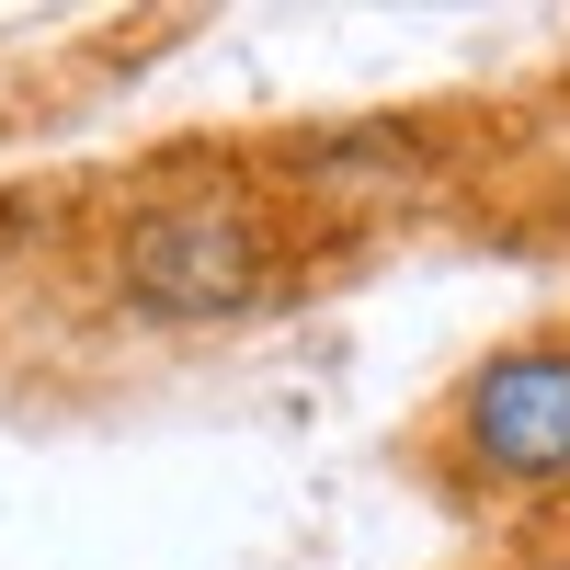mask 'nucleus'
Listing matches in <instances>:
<instances>
[{
  "instance_id": "obj_1",
  "label": "nucleus",
  "mask_w": 570,
  "mask_h": 570,
  "mask_svg": "<svg viewBox=\"0 0 570 570\" xmlns=\"http://www.w3.org/2000/svg\"><path fill=\"white\" fill-rule=\"evenodd\" d=\"M320 285V217L263 160H160L91 217V297L126 331H252Z\"/></svg>"
},
{
  "instance_id": "obj_2",
  "label": "nucleus",
  "mask_w": 570,
  "mask_h": 570,
  "mask_svg": "<svg viewBox=\"0 0 570 570\" xmlns=\"http://www.w3.org/2000/svg\"><path fill=\"white\" fill-rule=\"evenodd\" d=\"M411 468L480 525H570V320H525L491 354H468L411 422Z\"/></svg>"
},
{
  "instance_id": "obj_3",
  "label": "nucleus",
  "mask_w": 570,
  "mask_h": 570,
  "mask_svg": "<svg viewBox=\"0 0 570 570\" xmlns=\"http://www.w3.org/2000/svg\"><path fill=\"white\" fill-rule=\"evenodd\" d=\"M502 570H570V525H537V537H525V548H513Z\"/></svg>"
}]
</instances>
